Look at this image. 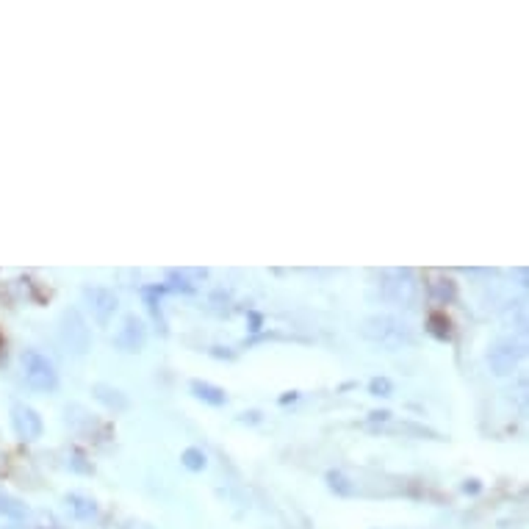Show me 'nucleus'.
Returning <instances> with one entry per match:
<instances>
[{
  "instance_id": "f257e3e1",
  "label": "nucleus",
  "mask_w": 529,
  "mask_h": 529,
  "mask_svg": "<svg viewBox=\"0 0 529 529\" xmlns=\"http://www.w3.org/2000/svg\"><path fill=\"white\" fill-rule=\"evenodd\" d=\"M23 374H25V383L31 388H36V391H53L59 385L56 366L50 364L42 352H36V349H28L23 355Z\"/></svg>"
},
{
  "instance_id": "f03ea898",
  "label": "nucleus",
  "mask_w": 529,
  "mask_h": 529,
  "mask_svg": "<svg viewBox=\"0 0 529 529\" xmlns=\"http://www.w3.org/2000/svg\"><path fill=\"white\" fill-rule=\"evenodd\" d=\"M62 338H64L66 347H69L72 352H78V355L86 352L89 344H92V332H89L83 316H81L75 308L62 313Z\"/></svg>"
},
{
  "instance_id": "7ed1b4c3",
  "label": "nucleus",
  "mask_w": 529,
  "mask_h": 529,
  "mask_svg": "<svg viewBox=\"0 0 529 529\" xmlns=\"http://www.w3.org/2000/svg\"><path fill=\"white\" fill-rule=\"evenodd\" d=\"M361 332L371 341H383V344H399L402 338L410 341V335L405 330V325H399L391 316H371L361 325Z\"/></svg>"
},
{
  "instance_id": "20e7f679",
  "label": "nucleus",
  "mask_w": 529,
  "mask_h": 529,
  "mask_svg": "<svg viewBox=\"0 0 529 529\" xmlns=\"http://www.w3.org/2000/svg\"><path fill=\"white\" fill-rule=\"evenodd\" d=\"M416 291H419V283L413 280L410 272H388L383 277V294L397 305H413Z\"/></svg>"
},
{
  "instance_id": "39448f33",
  "label": "nucleus",
  "mask_w": 529,
  "mask_h": 529,
  "mask_svg": "<svg viewBox=\"0 0 529 529\" xmlns=\"http://www.w3.org/2000/svg\"><path fill=\"white\" fill-rule=\"evenodd\" d=\"M11 424H14V432L23 438V441H36L42 438V416L28 407V405H14L11 410Z\"/></svg>"
},
{
  "instance_id": "423d86ee",
  "label": "nucleus",
  "mask_w": 529,
  "mask_h": 529,
  "mask_svg": "<svg viewBox=\"0 0 529 529\" xmlns=\"http://www.w3.org/2000/svg\"><path fill=\"white\" fill-rule=\"evenodd\" d=\"M144 341H147V330H144L141 319L125 316L120 332L114 335V344H117L122 352H141V349H144Z\"/></svg>"
},
{
  "instance_id": "0eeeda50",
  "label": "nucleus",
  "mask_w": 529,
  "mask_h": 529,
  "mask_svg": "<svg viewBox=\"0 0 529 529\" xmlns=\"http://www.w3.org/2000/svg\"><path fill=\"white\" fill-rule=\"evenodd\" d=\"M83 297H86V302H89V308H92V313H95L98 322L105 325V322L114 316V310H117V297H114V291H108V289H103V286H95V289H86Z\"/></svg>"
},
{
  "instance_id": "6e6552de",
  "label": "nucleus",
  "mask_w": 529,
  "mask_h": 529,
  "mask_svg": "<svg viewBox=\"0 0 529 529\" xmlns=\"http://www.w3.org/2000/svg\"><path fill=\"white\" fill-rule=\"evenodd\" d=\"M488 361H491V368H494L496 374H510V371L516 368V364H518V352H516V347H510V344H499L496 349H491Z\"/></svg>"
},
{
  "instance_id": "1a4fd4ad",
  "label": "nucleus",
  "mask_w": 529,
  "mask_h": 529,
  "mask_svg": "<svg viewBox=\"0 0 529 529\" xmlns=\"http://www.w3.org/2000/svg\"><path fill=\"white\" fill-rule=\"evenodd\" d=\"M66 507H69L72 516L81 518V521H89V518H95V513H98V504L89 496H81V494H69V496H66Z\"/></svg>"
},
{
  "instance_id": "9d476101",
  "label": "nucleus",
  "mask_w": 529,
  "mask_h": 529,
  "mask_svg": "<svg viewBox=\"0 0 529 529\" xmlns=\"http://www.w3.org/2000/svg\"><path fill=\"white\" fill-rule=\"evenodd\" d=\"M92 391H95V397H98L100 402H105V405H108V407H114V410H125V407H128V397H125L122 391H117V388L105 385V383H98Z\"/></svg>"
},
{
  "instance_id": "9b49d317",
  "label": "nucleus",
  "mask_w": 529,
  "mask_h": 529,
  "mask_svg": "<svg viewBox=\"0 0 529 529\" xmlns=\"http://www.w3.org/2000/svg\"><path fill=\"white\" fill-rule=\"evenodd\" d=\"M192 391H194V397H199L202 402H211V405H225V399H228L222 388H216L211 383H199V380L192 383Z\"/></svg>"
},
{
  "instance_id": "f8f14e48",
  "label": "nucleus",
  "mask_w": 529,
  "mask_h": 529,
  "mask_svg": "<svg viewBox=\"0 0 529 529\" xmlns=\"http://www.w3.org/2000/svg\"><path fill=\"white\" fill-rule=\"evenodd\" d=\"M0 513H3V516H8V518H23L28 510H25V504H23V501H17V499L0 494Z\"/></svg>"
},
{
  "instance_id": "ddd939ff",
  "label": "nucleus",
  "mask_w": 529,
  "mask_h": 529,
  "mask_svg": "<svg viewBox=\"0 0 529 529\" xmlns=\"http://www.w3.org/2000/svg\"><path fill=\"white\" fill-rule=\"evenodd\" d=\"M180 460H183V465H186L189 471H202V468H205V452H199V449H186V452L180 455Z\"/></svg>"
},
{
  "instance_id": "4468645a",
  "label": "nucleus",
  "mask_w": 529,
  "mask_h": 529,
  "mask_svg": "<svg viewBox=\"0 0 529 529\" xmlns=\"http://www.w3.org/2000/svg\"><path fill=\"white\" fill-rule=\"evenodd\" d=\"M368 391H371L374 397H391V394H394V385H391L388 377H374L371 385H368Z\"/></svg>"
},
{
  "instance_id": "2eb2a0df",
  "label": "nucleus",
  "mask_w": 529,
  "mask_h": 529,
  "mask_svg": "<svg viewBox=\"0 0 529 529\" xmlns=\"http://www.w3.org/2000/svg\"><path fill=\"white\" fill-rule=\"evenodd\" d=\"M430 330L435 332L438 338H446V335H449V319H443L441 313L430 316Z\"/></svg>"
},
{
  "instance_id": "dca6fc26",
  "label": "nucleus",
  "mask_w": 529,
  "mask_h": 529,
  "mask_svg": "<svg viewBox=\"0 0 529 529\" xmlns=\"http://www.w3.org/2000/svg\"><path fill=\"white\" fill-rule=\"evenodd\" d=\"M327 479H330L332 491H338V494H352V488H349V482H347V477H344V474L332 471V474H327Z\"/></svg>"
},
{
  "instance_id": "f3484780",
  "label": "nucleus",
  "mask_w": 529,
  "mask_h": 529,
  "mask_svg": "<svg viewBox=\"0 0 529 529\" xmlns=\"http://www.w3.org/2000/svg\"><path fill=\"white\" fill-rule=\"evenodd\" d=\"M388 416H391L388 410H377V413H371V419H374V422H385Z\"/></svg>"
}]
</instances>
